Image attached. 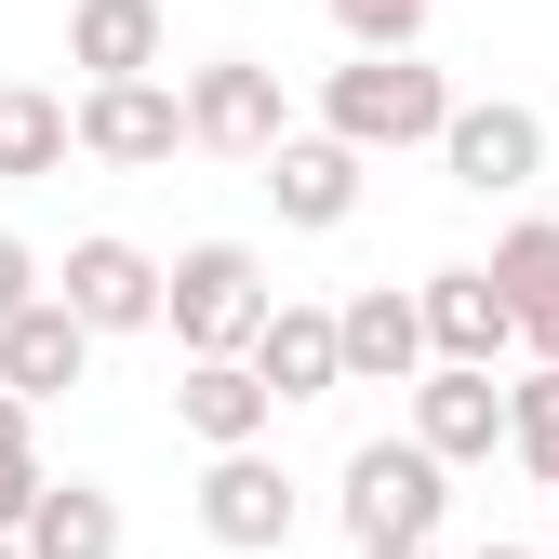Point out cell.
<instances>
[{"label":"cell","instance_id":"cell-25","mask_svg":"<svg viewBox=\"0 0 559 559\" xmlns=\"http://www.w3.org/2000/svg\"><path fill=\"white\" fill-rule=\"evenodd\" d=\"M479 559H533V546H479Z\"/></svg>","mask_w":559,"mask_h":559},{"label":"cell","instance_id":"cell-7","mask_svg":"<svg viewBox=\"0 0 559 559\" xmlns=\"http://www.w3.org/2000/svg\"><path fill=\"white\" fill-rule=\"evenodd\" d=\"M174 147H200L174 81H81V160H107V174H147V160H174Z\"/></svg>","mask_w":559,"mask_h":559},{"label":"cell","instance_id":"cell-13","mask_svg":"<svg viewBox=\"0 0 559 559\" xmlns=\"http://www.w3.org/2000/svg\"><path fill=\"white\" fill-rule=\"evenodd\" d=\"M333 320H346V386H413L440 360V346H427V294H386V280H373V294H346Z\"/></svg>","mask_w":559,"mask_h":559},{"label":"cell","instance_id":"cell-1","mask_svg":"<svg viewBox=\"0 0 559 559\" xmlns=\"http://www.w3.org/2000/svg\"><path fill=\"white\" fill-rule=\"evenodd\" d=\"M453 120V81L427 53H346L320 67V133H346V147H440Z\"/></svg>","mask_w":559,"mask_h":559},{"label":"cell","instance_id":"cell-19","mask_svg":"<svg viewBox=\"0 0 559 559\" xmlns=\"http://www.w3.org/2000/svg\"><path fill=\"white\" fill-rule=\"evenodd\" d=\"M67 147H81V107H67V94H0V174H14V187L67 174Z\"/></svg>","mask_w":559,"mask_h":559},{"label":"cell","instance_id":"cell-16","mask_svg":"<svg viewBox=\"0 0 559 559\" xmlns=\"http://www.w3.org/2000/svg\"><path fill=\"white\" fill-rule=\"evenodd\" d=\"M160 0H67V67L81 81H160Z\"/></svg>","mask_w":559,"mask_h":559},{"label":"cell","instance_id":"cell-3","mask_svg":"<svg viewBox=\"0 0 559 559\" xmlns=\"http://www.w3.org/2000/svg\"><path fill=\"white\" fill-rule=\"evenodd\" d=\"M266 307H280V280H266L253 240H187V253H174V346H187V360H227V346H253Z\"/></svg>","mask_w":559,"mask_h":559},{"label":"cell","instance_id":"cell-4","mask_svg":"<svg viewBox=\"0 0 559 559\" xmlns=\"http://www.w3.org/2000/svg\"><path fill=\"white\" fill-rule=\"evenodd\" d=\"M53 294L81 307L94 333H160V320H174V266L94 227V240H67V266H53Z\"/></svg>","mask_w":559,"mask_h":559},{"label":"cell","instance_id":"cell-6","mask_svg":"<svg viewBox=\"0 0 559 559\" xmlns=\"http://www.w3.org/2000/svg\"><path fill=\"white\" fill-rule=\"evenodd\" d=\"M187 133H200L214 160H266L280 133H294V107H280V67H253V53L187 67Z\"/></svg>","mask_w":559,"mask_h":559},{"label":"cell","instance_id":"cell-17","mask_svg":"<svg viewBox=\"0 0 559 559\" xmlns=\"http://www.w3.org/2000/svg\"><path fill=\"white\" fill-rule=\"evenodd\" d=\"M27 559H120V493L107 479H40V507L14 533Z\"/></svg>","mask_w":559,"mask_h":559},{"label":"cell","instance_id":"cell-11","mask_svg":"<svg viewBox=\"0 0 559 559\" xmlns=\"http://www.w3.org/2000/svg\"><path fill=\"white\" fill-rule=\"evenodd\" d=\"M94 346L107 333L67 307V294H27L14 320H0V386H14V400H67V386L94 373Z\"/></svg>","mask_w":559,"mask_h":559},{"label":"cell","instance_id":"cell-23","mask_svg":"<svg viewBox=\"0 0 559 559\" xmlns=\"http://www.w3.org/2000/svg\"><path fill=\"white\" fill-rule=\"evenodd\" d=\"M27 294H40V253H27V240H14V227H0V320H14V307H27Z\"/></svg>","mask_w":559,"mask_h":559},{"label":"cell","instance_id":"cell-26","mask_svg":"<svg viewBox=\"0 0 559 559\" xmlns=\"http://www.w3.org/2000/svg\"><path fill=\"white\" fill-rule=\"evenodd\" d=\"M0 559H27V546H14V533H0Z\"/></svg>","mask_w":559,"mask_h":559},{"label":"cell","instance_id":"cell-5","mask_svg":"<svg viewBox=\"0 0 559 559\" xmlns=\"http://www.w3.org/2000/svg\"><path fill=\"white\" fill-rule=\"evenodd\" d=\"M440 160H453V187H479V200H520V187L546 174V120H533L520 94H453Z\"/></svg>","mask_w":559,"mask_h":559},{"label":"cell","instance_id":"cell-10","mask_svg":"<svg viewBox=\"0 0 559 559\" xmlns=\"http://www.w3.org/2000/svg\"><path fill=\"white\" fill-rule=\"evenodd\" d=\"M360 160H373V147H346V133H280L253 174H266V200H280V227H307V240H320V227L360 214Z\"/></svg>","mask_w":559,"mask_h":559},{"label":"cell","instance_id":"cell-18","mask_svg":"<svg viewBox=\"0 0 559 559\" xmlns=\"http://www.w3.org/2000/svg\"><path fill=\"white\" fill-rule=\"evenodd\" d=\"M493 280H507V307H520V346L559 360V214L507 227V240H493Z\"/></svg>","mask_w":559,"mask_h":559},{"label":"cell","instance_id":"cell-21","mask_svg":"<svg viewBox=\"0 0 559 559\" xmlns=\"http://www.w3.org/2000/svg\"><path fill=\"white\" fill-rule=\"evenodd\" d=\"M507 453H520L546 493H559V360H533V373L507 386Z\"/></svg>","mask_w":559,"mask_h":559},{"label":"cell","instance_id":"cell-12","mask_svg":"<svg viewBox=\"0 0 559 559\" xmlns=\"http://www.w3.org/2000/svg\"><path fill=\"white\" fill-rule=\"evenodd\" d=\"M174 427H187L200 453H240V440H266V427H280V386L253 373V346H227V360H187Z\"/></svg>","mask_w":559,"mask_h":559},{"label":"cell","instance_id":"cell-24","mask_svg":"<svg viewBox=\"0 0 559 559\" xmlns=\"http://www.w3.org/2000/svg\"><path fill=\"white\" fill-rule=\"evenodd\" d=\"M360 559H440V546H360Z\"/></svg>","mask_w":559,"mask_h":559},{"label":"cell","instance_id":"cell-8","mask_svg":"<svg viewBox=\"0 0 559 559\" xmlns=\"http://www.w3.org/2000/svg\"><path fill=\"white\" fill-rule=\"evenodd\" d=\"M200 533H214L227 559L294 546V479L266 466V440H240V453H214V466H200Z\"/></svg>","mask_w":559,"mask_h":559},{"label":"cell","instance_id":"cell-22","mask_svg":"<svg viewBox=\"0 0 559 559\" xmlns=\"http://www.w3.org/2000/svg\"><path fill=\"white\" fill-rule=\"evenodd\" d=\"M427 14H440V0H333L346 53H413V40H427Z\"/></svg>","mask_w":559,"mask_h":559},{"label":"cell","instance_id":"cell-9","mask_svg":"<svg viewBox=\"0 0 559 559\" xmlns=\"http://www.w3.org/2000/svg\"><path fill=\"white\" fill-rule=\"evenodd\" d=\"M413 440H427L440 466L507 453V386H493V360H427V373H413Z\"/></svg>","mask_w":559,"mask_h":559},{"label":"cell","instance_id":"cell-14","mask_svg":"<svg viewBox=\"0 0 559 559\" xmlns=\"http://www.w3.org/2000/svg\"><path fill=\"white\" fill-rule=\"evenodd\" d=\"M427 346L440 360H507L520 346V307L493 266H427Z\"/></svg>","mask_w":559,"mask_h":559},{"label":"cell","instance_id":"cell-2","mask_svg":"<svg viewBox=\"0 0 559 559\" xmlns=\"http://www.w3.org/2000/svg\"><path fill=\"white\" fill-rule=\"evenodd\" d=\"M346 546H440V507H453V466L427 453V440H360L346 453Z\"/></svg>","mask_w":559,"mask_h":559},{"label":"cell","instance_id":"cell-15","mask_svg":"<svg viewBox=\"0 0 559 559\" xmlns=\"http://www.w3.org/2000/svg\"><path fill=\"white\" fill-rule=\"evenodd\" d=\"M253 373H266L280 400H333V386H346V320L280 294V307H266V333H253Z\"/></svg>","mask_w":559,"mask_h":559},{"label":"cell","instance_id":"cell-20","mask_svg":"<svg viewBox=\"0 0 559 559\" xmlns=\"http://www.w3.org/2000/svg\"><path fill=\"white\" fill-rule=\"evenodd\" d=\"M40 400H14L0 386V533H27V507H40Z\"/></svg>","mask_w":559,"mask_h":559}]
</instances>
